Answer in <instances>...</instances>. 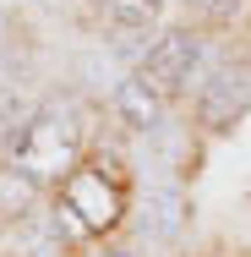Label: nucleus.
<instances>
[{
  "label": "nucleus",
  "instance_id": "1",
  "mask_svg": "<svg viewBox=\"0 0 251 257\" xmlns=\"http://www.w3.org/2000/svg\"><path fill=\"white\" fill-rule=\"evenodd\" d=\"M120 219V186L115 181H104V170H71L66 181H60V219H55V230L66 224L71 235H93V230H109Z\"/></svg>",
  "mask_w": 251,
  "mask_h": 257
},
{
  "label": "nucleus",
  "instance_id": "2",
  "mask_svg": "<svg viewBox=\"0 0 251 257\" xmlns=\"http://www.w3.org/2000/svg\"><path fill=\"white\" fill-rule=\"evenodd\" d=\"M71 159H77V126L66 115H39L22 126V143H17V164L33 170V175H71Z\"/></svg>",
  "mask_w": 251,
  "mask_h": 257
},
{
  "label": "nucleus",
  "instance_id": "3",
  "mask_svg": "<svg viewBox=\"0 0 251 257\" xmlns=\"http://www.w3.org/2000/svg\"><path fill=\"white\" fill-rule=\"evenodd\" d=\"M197 66H202V39H191V33H164V39L142 55L137 82H148L153 93L164 99V93L191 88V82H197Z\"/></svg>",
  "mask_w": 251,
  "mask_h": 257
},
{
  "label": "nucleus",
  "instance_id": "4",
  "mask_svg": "<svg viewBox=\"0 0 251 257\" xmlns=\"http://www.w3.org/2000/svg\"><path fill=\"white\" fill-rule=\"evenodd\" d=\"M251 104V66L246 60H224L213 66V77L202 82V120L207 126H235V115H246Z\"/></svg>",
  "mask_w": 251,
  "mask_h": 257
},
{
  "label": "nucleus",
  "instance_id": "5",
  "mask_svg": "<svg viewBox=\"0 0 251 257\" xmlns=\"http://www.w3.org/2000/svg\"><path fill=\"white\" fill-rule=\"evenodd\" d=\"M115 109H120V120L126 126H137V132H148V126H158V93H153L148 82H120V93H115Z\"/></svg>",
  "mask_w": 251,
  "mask_h": 257
},
{
  "label": "nucleus",
  "instance_id": "6",
  "mask_svg": "<svg viewBox=\"0 0 251 257\" xmlns=\"http://www.w3.org/2000/svg\"><path fill=\"white\" fill-rule=\"evenodd\" d=\"M104 11H109V22H115V28L142 33L153 17H158V0H104Z\"/></svg>",
  "mask_w": 251,
  "mask_h": 257
},
{
  "label": "nucleus",
  "instance_id": "7",
  "mask_svg": "<svg viewBox=\"0 0 251 257\" xmlns=\"http://www.w3.org/2000/svg\"><path fill=\"white\" fill-rule=\"evenodd\" d=\"M11 126H28V99L11 82H0V132H11Z\"/></svg>",
  "mask_w": 251,
  "mask_h": 257
},
{
  "label": "nucleus",
  "instance_id": "8",
  "mask_svg": "<svg viewBox=\"0 0 251 257\" xmlns=\"http://www.w3.org/2000/svg\"><path fill=\"white\" fill-rule=\"evenodd\" d=\"M197 6L213 17V22H224V17H235V6H240V0H197Z\"/></svg>",
  "mask_w": 251,
  "mask_h": 257
},
{
  "label": "nucleus",
  "instance_id": "9",
  "mask_svg": "<svg viewBox=\"0 0 251 257\" xmlns=\"http://www.w3.org/2000/svg\"><path fill=\"white\" fill-rule=\"evenodd\" d=\"M109 257H126V252H109Z\"/></svg>",
  "mask_w": 251,
  "mask_h": 257
}]
</instances>
